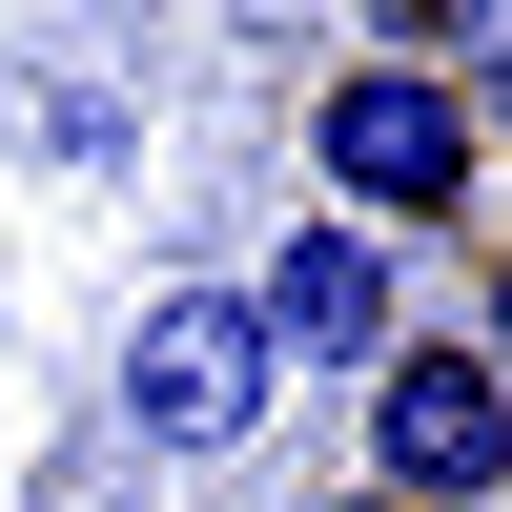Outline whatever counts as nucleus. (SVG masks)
<instances>
[{"label":"nucleus","instance_id":"nucleus-1","mask_svg":"<svg viewBox=\"0 0 512 512\" xmlns=\"http://www.w3.org/2000/svg\"><path fill=\"white\" fill-rule=\"evenodd\" d=\"M308 164H328V226H369V246L472 226V205H492V123H472V82H431V62L308 82Z\"/></svg>","mask_w":512,"mask_h":512},{"label":"nucleus","instance_id":"nucleus-2","mask_svg":"<svg viewBox=\"0 0 512 512\" xmlns=\"http://www.w3.org/2000/svg\"><path fill=\"white\" fill-rule=\"evenodd\" d=\"M103 410L144 451H267V410H287V349L246 328V287L205 267V287H164L144 328H123V369H103Z\"/></svg>","mask_w":512,"mask_h":512},{"label":"nucleus","instance_id":"nucleus-3","mask_svg":"<svg viewBox=\"0 0 512 512\" xmlns=\"http://www.w3.org/2000/svg\"><path fill=\"white\" fill-rule=\"evenodd\" d=\"M492 472H512L492 328H390L369 349V492L390 512H492Z\"/></svg>","mask_w":512,"mask_h":512},{"label":"nucleus","instance_id":"nucleus-4","mask_svg":"<svg viewBox=\"0 0 512 512\" xmlns=\"http://www.w3.org/2000/svg\"><path fill=\"white\" fill-rule=\"evenodd\" d=\"M246 328H267L287 369H369V349L410 328V246H369V226H328V205H308V226L246 267Z\"/></svg>","mask_w":512,"mask_h":512},{"label":"nucleus","instance_id":"nucleus-5","mask_svg":"<svg viewBox=\"0 0 512 512\" xmlns=\"http://www.w3.org/2000/svg\"><path fill=\"white\" fill-rule=\"evenodd\" d=\"M390 21V62H431V82H492V0H369Z\"/></svg>","mask_w":512,"mask_h":512}]
</instances>
